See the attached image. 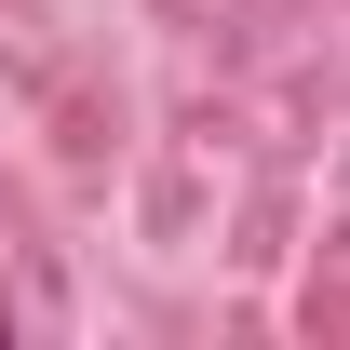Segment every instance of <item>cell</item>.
<instances>
[{
	"label": "cell",
	"instance_id": "cell-1",
	"mask_svg": "<svg viewBox=\"0 0 350 350\" xmlns=\"http://www.w3.org/2000/svg\"><path fill=\"white\" fill-rule=\"evenodd\" d=\"M0 337H14V310H0Z\"/></svg>",
	"mask_w": 350,
	"mask_h": 350
}]
</instances>
